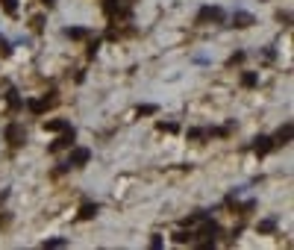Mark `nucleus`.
I'll return each mask as SVG.
<instances>
[{
	"label": "nucleus",
	"instance_id": "obj_1",
	"mask_svg": "<svg viewBox=\"0 0 294 250\" xmlns=\"http://www.w3.org/2000/svg\"><path fill=\"white\" fill-rule=\"evenodd\" d=\"M221 24L224 21V9L221 6H203L200 12H197V24Z\"/></svg>",
	"mask_w": 294,
	"mask_h": 250
},
{
	"label": "nucleus",
	"instance_id": "obj_2",
	"mask_svg": "<svg viewBox=\"0 0 294 250\" xmlns=\"http://www.w3.org/2000/svg\"><path fill=\"white\" fill-rule=\"evenodd\" d=\"M6 141H9V144H15V147H18V144H24V141H27L24 126H21V124H9V126H6Z\"/></svg>",
	"mask_w": 294,
	"mask_h": 250
},
{
	"label": "nucleus",
	"instance_id": "obj_3",
	"mask_svg": "<svg viewBox=\"0 0 294 250\" xmlns=\"http://www.w3.org/2000/svg\"><path fill=\"white\" fill-rule=\"evenodd\" d=\"M215 236H218V224L203 218V227L197 230V236H194V239H200V242H215Z\"/></svg>",
	"mask_w": 294,
	"mask_h": 250
},
{
	"label": "nucleus",
	"instance_id": "obj_4",
	"mask_svg": "<svg viewBox=\"0 0 294 250\" xmlns=\"http://www.w3.org/2000/svg\"><path fill=\"white\" fill-rule=\"evenodd\" d=\"M88 159H91V150H88V147H74L71 156H68V165H77V168H80V165H85Z\"/></svg>",
	"mask_w": 294,
	"mask_h": 250
},
{
	"label": "nucleus",
	"instance_id": "obj_5",
	"mask_svg": "<svg viewBox=\"0 0 294 250\" xmlns=\"http://www.w3.org/2000/svg\"><path fill=\"white\" fill-rule=\"evenodd\" d=\"M74 144V129H62V135H59L56 141L50 144V150L56 153V150H65V147H71Z\"/></svg>",
	"mask_w": 294,
	"mask_h": 250
},
{
	"label": "nucleus",
	"instance_id": "obj_6",
	"mask_svg": "<svg viewBox=\"0 0 294 250\" xmlns=\"http://www.w3.org/2000/svg\"><path fill=\"white\" fill-rule=\"evenodd\" d=\"M271 147H274V138L259 135V138H256V144H253V153H256V156H265V153H271Z\"/></svg>",
	"mask_w": 294,
	"mask_h": 250
},
{
	"label": "nucleus",
	"instance_id": "obj_7",
	"mask_svg": "<svg viewBox=\"0 0 294 250\" xmlns=\"http://www.w3.org/2000/svg\"><path fill=\"white\" fill-rule=\"evenodd\" d=\"M233 24H235V27H250V24H256V21H253V15H250V12H235Z\"/></svg>",
	"mask_w": 294,
	"mask_h": 250
},
{
	"label": "nucleus",
	"instance_id": "obj_8",
	"mask_svg": "<svg viewBox=\"0 0 294 250\" xmlns=\"http://www.w3.org/2000/svg\"><path fill=\"white\" fill-rule=\"evenodd\" d=\"M289 141H292V124H283L277 138H274V144H289Z\"/></svg>",
	"mask_w": 294,
	"mask_h": 250
},
{
	"label": "nucleus",
	"instance_id": "obj_9",
	"mask_svg": "<svg viewBox=\"0 0 294 250\" xmlns=\"http://www.w3.org/2000/svg\"><path fill=\"white\" fill-rule=\"evenodd\" d=\"M97 215V203H83V209H80V221H91Z\"/></svg>",
	"mask_w": 294,
	"mask_h": 250
},
{
	"label": "nucleus",
	"instance_id": "obj_10",
	"mask_svg": "<svg viewBox=\"0 0 294 250\" xmlns=\"http://www.w3.org/2000/svg\"><path fill=\"white\" fill-rule=\"evenodd\" d=\"M27 109L36 112V115H42V112L47 109V103H44V100H27Z\"/></svg>",
	"mask_w": 294,
	"mask_h": 250
},
{
	"label": "nucleus",
	"instance_id": "obj_11",
	"mask_svg": "<svg viewBox=\"0 0 294 250\" xmlns=\"http://www.w3.org/2000/svg\"><path fill=\"white\" fill-rule=\"evenodd\" d=\"M44 129H50V132H62V129H68V124H65V121H59V118H53V121H44Z\"/></svg>",
	"mask_w": 294,
	"mask_h": 250
},
{
	"label": "nucleus",
	"instance_id": "obj_12",
	"mask_svg": "<svg viewBox=\"0 0 294 250\" xmlns=\"http://www.w3.org/2000/svg\"><path fill=\"white\" fill-rule=\"evenodd\" d=\"M174 242H176V245H191V242H194V236H191V233H185V230H179V233H174Z\"/></svg>",
	"mask_w": 294,
	"mask_h": 250
},
{
	"label": "nucleus",
	"instance_id": "obj_13",
	"mask_svg": "<svg viewBox=\"0 0 294 250\" xmlns=\"http://www.w3.org/2000/svg\"><path fill=\"white\" fill-rule=\"evenodd\" d=\"M65 36H68V39H85L88 33H85L83 27H68V30H65Z\"/></svg>",
	"mask_w": 294,
	"mask_h": 250
},
{
	"label": "nucleus",
	"instance_id": "obj_14",
	"mask_svg": "<svg viewBox=\"0 0 294 250\" xmlns=\"http://www.w3.org/2000/svg\"><path fill=\"white\" fill-rule=\"evenodd\" d=\"M277 230V221L268 218V221H259V233H274Z\"/></svg>",
	"mask_w": 294,
	"mask_h": 250
},
{
	"label": "nucleus",
	"instance_id": "obj_15",
	"mask_svg": "<svg viewBox=\"0 0 294 250\" xmlns=\"http://www.w3.org/2000/svg\"><path fill=\"white\" fill-rule=\"evenodd\" d=\"M256 83H259V77H256V74H244V77H241V85H244V88H253Z\"/></svg>",
	"mask_w": 294,
	"mask_h": 250
},
{
	"label": "nucleus",
	"instance_id": "obj_16",
	"mask_svg": "<svg viewBox=\"0 0 294 250\" xmlns=\"http://www.w3.org/2000/svg\"><path fill=\"white\" fill-rule=\"evenodd\" d=\"M9 106H12V109H21V106H24V100L18 97V91H9Z\"/></svg>",
	"mask_w": 294,
	"mask_h": 250
},
{
	"label": "nucleus",
	"instance_id": "obj_17",
	"mask_svg": "<svg viewBox=\"0 0 294 250\" xmlns=\"http://www.w3.org/2000/svg\"><path fill=\"white\" fill-rule=\"evenodd\" d=\"M135 112H138V115H153V112H159V106H153V103H144V106H138Z\"/></svg>",
	"mask_w": 294,
	"mask_h": 250
},
{
	"label": "nucleus",
	"instance_id": "obj_18",
	"mask_svg": "<svg viewBox=\"0 0 294 250\" xmlns=\"http://www.w3.org/2000/svg\"><path fill=\"white\" fill-rule=\"evenodd\" d=\"M65 245H68L65 239H47V242H44L42 248H65Z\"/></svg>",
	"mask_w": 294,
	"mask_h": 250
},
{
	"label": "nucleus",
	"instance_id": "obj_19",
	"mask_svg": "<svg viewBox=\"0 0 294 250\" xmlns=\"http://www.w3.org/2000/svg\"><path fill=\"white\" fill-rule=\"evenodd\" d=\"M3 9H6L9 15H15V12H18V3H15V0H3Z\"/></svg>",
	"mask_w": 294,
	"mask_h": 250
},
{
	"label": "nucleus",
	"instance_id": "obj_20",
	"mask_svg": "<svg viewBox=\"0 0 294 250\" xmlns=\"http://www.w3.org/2000/svg\"><path fill=\"white\" fill-rule=\"evenodd\" d=\"M159 129H162V132H176L179 126H176V124H171V121H168V124H165V121H159Z\"/></svg>",
	"mask_w": 294,
	"mask_h": 250
},
{
	"label": "nucleus",
	"instance_id": "obj_21",
	"mask_svg": "<svg viewBox=\"0 0 294 250\" xmlns=\"http://www.w3.org/2000/svg\"><path fill=\"white\" fill-rule=\"evenodd\" d=\"M118 12V3L115 0H106V15H115Z\"/></svg>",
	"mask_w": 294,
	"mask_h": 250
},
{
	"label": "nucleus",
	"instance_id": "obj_22",
	"mask_svg": "<svg viewBox=\"0 0 294 250\" xmlns=\"http://www.w3.org/2000/svg\"><path fill=\"white\" fill-rule=\"evenodd\" d=\"M203 135H206L203 129H188V138H203Z\"/></svg>",
	"mask_w": 294,
	"mask_h": 250
},
{
	"label": "nucleus",
	"instance_id": "obj_23",
	"mask_svg": "<svg viewBox=\"0 0 294 250\" xmlns=\"http://www.w3.org/2000/svg\"><path fill=\"white\" fill-rule=\"evenodd\" d=\"M150 248L159 250V248H162V239H159V236H153V239H150Z\"/></svg>",
	"mask_w": 294,
	"mask_h": 250
},
{
	"label": "nucleus",
	"instance_id": "obj_24",
	"mask_svg": "<svg viewBox=\"0 0 294 250\" xmlns=\"http://www.w3.org/2000/svg\"><path fill=\"white\" fill-rule=\"evenodd\" d=\"M42 3H47V6H50V3H53V0H42Z\"/></svg>",
	"mask_w": 294,
	"mask_h": 250
},
{
	"label": "nucleus",
	"instance_id": "obj_25",
	"mask_svg": "<svg viewBox=\"0 0 294 250\" xmlns=\"http://www.w3.org/2000/svg\"><path fill=\"white\" fill-rule=\"evenodd\" d=\"M126 3H129V0H126Z\"/></svg>",
	"mask_w": 294,
	"mask_h": 250
}]
</instances>
